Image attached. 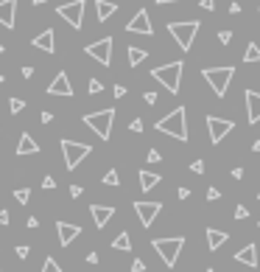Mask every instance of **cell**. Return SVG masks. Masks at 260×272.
Returning <instances> with one entry per match:
<instances>
[{
    "label": "cell",
    "mask_w": 260,
    "mask_h": 272,
    "mask_svg": "<svg viewBox=\"0 0 260 272\" xmlns=\"http://www.w3.org/2000/svg\"><path fill=\"white\" fill-rule=\"evenodd\" d=\"M199 28H201L199 20H188V23H168V31H171V36L176 40L179 51H190V45H193L196 31H199Z\"/></svg>",
    "instance_id": "5"
},
{
    "label": "cell",
    "mask_w": 260,
    "mask_h": 272,
    "mask_svg": "<svg viewBox=\"0 0 260 272\" xmlns=\"http://www.w3.org/2000/svg\"><path fill=\"white\" fill-rule=\"evenodd\" d=\"M257 17H260V9H257Z\"/></svg>",
    "instance_id": "59"
},
{
    "label": "cell",
    "mask_w": 260,
    "mask_h": 272,
    "mask_svg": "<svg viewBox=\"0 0 260 272\" xmlns=\"http://www.w3.org/2000/svg\"><path fill=\"white\" fill-rule=\"evenodd\" d=\"M112 247H115V250H123V253H129V250H132V239H129V233H126V230L115 236V242H112Z\"/></svg>",
    "instance_id": "25"
},
{
    "label": "cell",
    "mask_w": 260,
    "mask_h": 272,
    "mask_svg": "<svg viewBox=\"0 0 260 272\" xmlns=\"http://www.w3.org/2000/svg\"><path fill=\"white\" fill-rule=\"evenodd\" d=\"M9 219H12V216H9V211H3V208H0V224H9Z\"/></svg>",
    "instance_id": "48"
},
{
    "label": "cell",
    "mask_w": 260,
    "mask_h": 272,
    "mask_svg": "<svg viewBox=\"0 0 260 272\" xmlns=\"http://www.w3.org/2000/svg\"><path fill=\"white\" fill-rule=\"evenodd\" d=\"M81 191H84L81 185H70V197H73V200H79V197H81Z\"/></svg>",
    "instance_id": "41"
},
{
    "label": "cell",
    "mask_w": 260,
    "mask_h": 272,
    "mask_svg": "<svg viewBox=\"0 0 260 272\" xmlns=\"http://www.w3.org/2000/svg\"><path fill=\"white\" fill-rule=\"evenodd\" d=\"M126 31H132V34H143V36H151L154 28H151V17H148V12H145V9H140V12L126 23Z\"/></svg>",
    "instance_id": "12"
},
{
    "label": "cell",
    "mask_w": 260,
    "mask_h": 272,
    "mask_svg": "<svg viewBox=\"0 0 260 272\" xmlns=\"http://www.w3.org/2000/svg\"><path fill=\"white\" fill-rule=\"evenodd\" d=\"M126 54H129V65H132V67H137L140 62H143L145 56H148V51H145V48H137V45H129V51H126Z\"/></svg>",
    "instance_id": "24"
},
{
    "label": "cell",
    "mask_w": 260,
    "mask_h": 272,
    "mask_svg": "<svg viewBox=\"0 0 260 272\" xmlns=\"http://www.w3.org/2000/svg\"><path fill=\"white\" fill-rule=\"evenodd\" d=\"M39 272H62V266L56 264V258H50V255H48V258H45V264H42V269H39Z\"/></svg>",
    "instance_id": "28"
},
{
    "label": "cell",
    "mask_w": 260,
    "mask_h": 272,
    "mask_svg": "<svg viewBox=\"0 0 260 272\" xmlns=\"http://www.w3.org/2000/svg\"><path fill=\"white\" fill-rule=\"evenodd\" d=\"M129 129H132V132H143V121H140V118H134V121L129 124Z\"/></svg>",
    "instance_id": "39"
},
{
    "label": "cell",
    "mask_w": 260,
    "mask_h": 272,
    "mask_svg": "<svg viewBox=\"0 0 260 272\" xmlns=\"http://www.w3.org/2000/svg\"><path fill=\"white\" fill-rule=\"evenodd\" d=\"M84 6H87L84 0H70V3H62V6L56 9V14H59L70 28L79 31L81 23H84Z\"/></svg>",
    "instance_id": "8"
},
{
    "label": "cell",
    "mask_w": 260,
    "mask_h": 272,
    "mask_svg": "<svg viewBox=\"0 0 260 272\" xmlns=\"http://www.w3.org/2000/svg\"><path fill=\"white\" fill-rule=\"evenodd\" d=\"M42 3H45V0H34V6H42Z\"/></svg>",
    "instance_id": "55"
},
{
    "label": "cell",
    "mask_w": 260,
    "mask_h": 272,
    "mask_svg": "<svg viewBox=\"0 0 260 272\" xmlns=\"http://www.w3.org/2000/svg\"><path fill=\"white\" fill-rule=\"evenodd\" d=\"M42 188H48V191H50V188H56V180H54V177H45V180H42Z\"/></svg>",
    "instance_id": "44"
},
{
    "label": "cell",
    "mask_w": 260,
    "mask_h": 272,
    "mask_svg": "<svg viewBox=\"0 0 260 272\" xmlns=\"http://www.w3.org/2000/svg\"><path fill=\"white\" fill-rule=\"evenodd\" d=\"M190 171H193V174H204V160H193V163H190Z\"/></svg>",
    "instance_id": "34"
},
{
    "label": "cell",
    "mask_w": 260,
    "mask_h": 272,
    "mask_svg": "<svg viewBox=\"0 0 260 272\" xmlns=\"http://www.w3.org/2000/svg\"><path fill=\"white\" fill-rule=\"evenodd\" d=\"M14 200H17L20 205H25V202L31 200V191H28V188H17V191H14Z\"/></svg>",
    "instance_id": "29"
},
{
    "label": "cell",
    "mask_w": 260,
    "mask_h": 272,
    "mask_svg": "<svg viewBox=\"0 0 260 272\" xmlns=\"http://www.w3.org/2000/svg\"><path fill=\"white\" fill-rule=\"evenodd\" d=\"M232 129H235V124H232V121H227V118H218V115H207V132H210L213 146L221 143V140H224Z\"/></svg>",
    "instance_id": "10"
},
{
    "label": "cell",
    "mask_w": 260,
    "mask_h": 272,
    "mask_svg": "<svg viewBox=\"0 0 260 272\" xmlns=\"http://www.w3.org/2000/svg\"><path fill=\"white\" fill-rule=\"evenodd\" d=\"M232 177H235V180H241V177H243V169H241V166H235V169H232Z\"/></svg>",
    "instance_id": "50"
},
{
    "label": "cell",
    "mask_w": 260,
    "mask_h": 272,
    "mask_svg": "<svg viewBox=\"0 0 260 272\" xmlns=\"http://www.w3.org/2000/svg\"><path fill=\"white\" fill-rule=\"evenodd\" d=\"M14 253H17V258H28V253H31V247H28V244H17V247H14Z\"/></svg>",
    "instance_id": "31"
},
{
    "label": "cell",
    "mask_w": 260,
    "mask_h": 272,
    "mask_svg": "<svg viewBox=\"0 0 260 272\" xmlns=\"http://www.w3.org/2000/svg\"><path fill=\"white\" fill-rule=\"evenodd\" d=\"M227 239H230V233H224V230H216V227H207V247H210L213 253L224 247Z\"/></svg>",
    "instance_id": "20"
},
{
    "label": "cell",
    "mask_w": 260,
    "mask_h": 272,
    "mask_svg": "<svg viewBox=\"0 0 260 272\" xmlns=\"http://www.w3.org/2000/svg\"><path fill=\"white\" fill-rule=\"evenodd\" d=\"M123 96H126V87H123V85H115V98H123Z\"/></svg>",
    "instance_id": "46"
},
{
    "label": "cell",
    "mask_w": 260,
    "mask_h": 272,
    "mask_svg": "<svg viewBox=\"0 0 260 272\" xmlns=\"http://www.w3.org/2000/svg\"><path fill=\"white\" fill-rule=\"evenodd\" d=\"M154 129H157V132H163V135H168V138L188 140V121H185V107L171 109L165 118H160V121L154 124Z\"/></svg>",
    "instance_id": "1"
},
{
    "label": "cell",
    "mask_w": 260,
    "mask_h": 272,
    "mask_svg": "<svg viewBox=\"0 0 260 272\" xmlns=\"http://www.w3.org/2000/svg\"><path fill=\"white\" fill-rule=\"evenodd\" d=\"M160 180H163V177L154 174V171H145V169L140 171V188H143V191H151V188H157Z\"/></svg>",
    "instance_id": "23"
},
{
    "label": "cell",
    "mask_w": 260,
    "mask_h": 272,
    "mask_svg": "<svg viewBox=\"0 0 260 272\" xmlns=\"http://www.w3.org/2000/svg\"><path fill=\"white\" fill-rule=\"evenodd\" d=\"M230 14H232V17L241 14V3H238V0H232V3H230Z\"/></svg>",
    "instance_id": "43"
},
{
    "label": "cell",
    "mask_w": 260,
    "mask_h": 272,
    "mask_svg": "<svg viewBox=\"0 0 260 272\" xmlns=\"http://www.w3.org/2000/svg\"><path fill=\"white\" fill-rule=\"evenodd\" d=\"M39 121H42V124H50V121H54V112H42V115H39Z\"/></svg>",
    "instance_id": "47"
},
{
    "label": "cell",
    "mask_w": 260,
    "mask_h": 272,
    "mask_svg": "<svg viewBox=\"0 0 260 272\" xmlns=\"http://www.w3.org/2000/svg\"><path fill=\"white\" fill-rule=\"evenodd\" d=\"M207 200H221V191H218V188H207Z\"/></svg>",
    "instance_id": "37"
},
{
    "label": "cell",
    "mask_w": 260,
    "mask_h": 272,
    "mask_svg": "<svg viewBox=\"0 0 260 272\" xmlns=\"http://www.w3.org/2000/svg\"><path fill=\"white\" fill-rule=\"evenodd\" d=\"M87 264H98V253H87Z\"/></svg>",
    "instance_id": "51"
},
{
    "label": "cell",
    "mask_w": 260,
    "mask_h": 272,
    "mask_svg": "<svg viewBox=\"0 0 260 272\" xmlns=\"http://www.w3.org/2000/svg\"><path fill=\"white\" fill-rule=\"evenodd\" d=\"M160 160H163V158H160V151H157V149L148 151V163H160Z\"/></svg>",
    "instance_id": "42"
},
{
    "label": "cell",
    "mask_w": 260,
    "mask_h": 272,
    "mask_svg": "<svg viewBox=\"0 0 260 272\" xmlns=\"http://www.w3.org/2000/svg\"><path fill=\"white\" fill-rule=\"evenodd\" d=\"M28 227H31V230H34V227H39V219H36V216H31V219H28Z\"/></svg>",
    "instance_id": "52"
},
{
    "label": "cell",
    "mask_w": 260,
    "mask_h": 272,
    "mask_svg": "<svg viewBox=\"0 0 260 272\" xmlns=\"http://www.w3.org/2000/svg\"><path fill=\"white\" fill-rule=\"evenodd\" d=\"M103 185H112V188L121 185V177H118V171H115V169H109L107 174H103Z\"/></svg>",
    "instance_id": "27"
},
{
    "label": "cell",
    "mask_w": 260,
    "mask_h": 272,
    "mask_svg": "<svg viewBox=\"0 0 260 272\" xmlns=\"http://www.w3.org/2000/svg\"><path fill=\"white\" fill-rule=\"evenodd\" d=\"M235 261L243 266H257V244H246L235 253Z\"/></svg>",
    "instance_id": "19"
},
{
    "label": "cell",
    "mask_w": 260,
    "mask_h": 272,
    "mask_svg": "<svg viewBox=\"0 0 260 272\" xmlns=\"http://www.w3.org/2000/svg\"><path fill=\"white\" fill-rule=\"evenodd\" d=\"M246 98V115H249V124H260V93L246 90L243 93Z\"/></svg>",
    "instance_id": "16"
},
{
    "label": "cell",
    "mask_w": 260,
    "mask_h": 272,
    "mask_svg": "<svg viewBox=\"0 0 260 272\" xmlns=\"http://www.w3.org/2000/svg\"><path fill=\"white\" fill-rule=\"evenodd\" d=\"M207 272H216V269H207Z\"/></svg>",
    "instance_id": "58"
},
{
    "label": "cell",
    "mask_w": 260,
    "mask_h": 272,
    "mask_svg": "<svg viewBox=\"0 0 260 272\" xmlns=\"http://www.w3.org/2000/svg\"><path fill=\"white\" fill-rule=\"evenodd\" d=\"M90 213H92V222H95V227H107V222L112 216H115V208L112 205H90Z\"/></svg>",
    "instance_id": "17"
},
{
    "label": "cell",
    "mask_w": 260,
    "mask_h": 272,
    "mask_svg": "<svg viewBox=\"0 0 260 272\" xmlns=\"http://www.w3.org/2000/svg\"><path fill=\"white\" fill-rule=\"evenodd\" d=\"M182 70H185V65H182V62H168V65L154 67V70H151V79H157L165 90L176 96V93H179V85H182Z\"/></svg>",
    "instance_id": "3"
},
{
    "label": "cell",
    "mask_w": 260,
    "mask_h": 272,
    "mask_svg": "<svg viewBox=\"0 0 260 272\" xmlns=\"http://www.w3.org/2000/svg\"><path fill=\"white\" fill-rule=\"evenodd\" d=\"M252 151H254V154H260V140H252Z\"/></svg>",
    "instance_id": "53"
},
{
    "label": "cell",
    "mask_w": 260,
    "mask_h": 272,
    "mask_svg": "<svg viewBox=\"0 0 260 272\" xmlns=\"http://www.w3.org/2000/svg\"><path fill=\"white\" fill-rule=\"evenodd\" d=\"M176 197H179V200H188V197H190V188H179V191H176Z\"/></svg>",
    "instance_id": "45"
},
{
    "label": "cell",
    "mask_w": 260,
    "mask_h": 272,
    "mask_svg": "<svg viewBox=\"0 0 260 272\" xmlns=\"http://www.w3.org/2000/svg\"><path fill=\"white\" fill-rule=\"evenodd\" d=\"M199 6L204 9V12H213V9H216V0H201Z\"/></svg>",
    "instance_id": "40"
},
{
    "label": "cell",
    "mask_w": 260,
    "mask_h": 272,
    "mask_svg": "<svg viewBox=\"0 0 260 272\" xmlns=\"http://www.w3.org/2000/svg\"><path fill=\"white\" fill-rule=\"evenodd\" d=\"M84 54H90L98 65L109 67L112 65V36H103V40H98V43H90L84 48Z\"/></svg>",
    "instance_id": "9"
},
{
    "label": "cell",
    "mask_w": 260,
    "mask_h": 272,
    "mask_svg": "<svg viewBox=\"0 0 260 272\" xmlns=\"http://www.w3.org/2000/svg\"><path fill=\"white\" fill-rule=\"evenodd\" d=\"M112 121H115V109H101V112H87L84 115V124L101 140H109V135H112Z\"/></svg>",
    "instance_id": "6"
},
{
    "label": "cell",
    "mask_w": 260,
    "mask_h": 272,
    "mask_svg": "<svg viewBox=\"0 0 260 272\" xmlns=\"http://www.w3.org/2000/svg\"><path fill=\"white\" fill-rule=\"evenodd\" d=\"M36 151H39V143H36L28 132H23V138H20V143H17V154L23 158V154H36Z\"/></svg>",
    "instance_id": "22"
},
{
    "label": "cell",
    "mask_w": 260,
    "mask_h": 272,
    "mask_svg": "<svg viewBox=\"0 0 260 272\" xmlns=\"http://www.w3.org/2000/svg\"><path fill=\"white\" fill-rule=\"evenodd\" d=\"M14 17H17V0H0V25L14 28Z\"/></svg>",
    "instance_id": "18"
},
{
    "label": "cell",
    "mask_w": 260,
    "mask_h": 272,
    "mask_svg": "<svg viewBox=\"0 0 260 272\" xmlns=\"http://www.w3.org/2000/svg\"><path fill=\"white\" fill-rule=\"evenodd\" d=\"M257 200H260V191H257Z\"/></svg>",
    "instance_id": "60"
},
{
    "label": "cell",
    "mask_w": 260,
    "mask_h": 272,
    "mask_svg": "<svg viewBox=\"0 0 260 272\" xmlns=\"http://www.w3.org/2000/svg\"><path fill=\"white\" fill-rule=\"evenodd\" d=\"M87 90H90L92 96H95V93H101V90H103V85H101L98 79H90V85H87Z\"/></svg>",
    "instance_id": "33"
},
{
    "label": "cell",
    "mask_w": 260,
    "mask_h": 272,
    "mask_svg": "<svg viewBox=\"0 0 260 272\" xmlns=\"http://www.w3.org/2000/svg\"><path fill=\"white\" fill-rule=\"evenodd\" d=\"M151 247L157 250V255L165 261V266H176V261H179V253H182V247H185V239H182V236L154 239Z\"/></svg>",
    "instance_id": "4"
},
{
    "label": "cell",
    "mask_w": 260,
    "mask_h": 272,
    "mask_svg": "<svg viewBox=\"0 0 260 272\" xmlns=\"http://www.w3.org/2000/svg\"><path fill=\"white\" fill-rule=\"evenodd\" d=\"M31 76H34V67H31V65L23 67V79H31Z\"/></svg>",
    "instance_id": "49"
},
{
    "label": "cell",
    "mask_w": 260,
    "mask_h": 272,
    "mask_svg": "<svg viewBox=\"0 0 260 272\" xmlns=\"http://www.w3.org/2000/svg\"><path fill=\"white\" fill-rule=\"evenodd\" d=\"M143 98H145V104H148V107H151V104H157V93H151V90H148V93H143Z\"/></svg>",
    "instance_id": "36"
},
{
    "label": "cell",
    "mask_w": 260,
    "mask_h": 272,
    "mask_svg": "<svg viewBox=\"0 0 260 272\" xmlns=\"http://www.w3.org/2000/svg\"><path fill=\"white\" fill-rule=\"evenodd\" d=\"M0 54H6V48H3V45H0Z\"/></svg>",
    "instance_id": "57"
},
{
    "label": "cell",
    "mask_w": 260,
    "mask_h": 272,
    "mask_svg": "<svg viewBox=\"0 0 260 272\" xmlns=\"http://www.w3.org/2000/svg\"><path fill=\"white\" fill-rule=\"evenodd\" d=\"M48 96H65V98H73V85H70V79H67V73L65 70H59L54 76V82L48 85Z\"/></svg>",
    "instance_id": "13"
},
{
    "label": "cell",
    "mask_w": 260,
    "mask_h": 272,
    "mask_svg": "<svg viewBox=\"0 0 260 272\" xmlns=\"http://www.w3.org/2000/svg\"><path fill=\"white\" fill-rule=\"evenodd\" d=\"M118 12V3L112 0H95V14H98V23H107L112 14Z\"/></svg>",
    "instance_id": "21"
},
{
    "label": "cell",
    "mask_w": 260,
    "mask_h": 272,
    "mask_svg": "<svg viewBox=\"0 0 260 272\" xmlns=\"http://www.w3.org/2000/svg\"><path fill=\"white\" fill-rule=\"evenodd\" d=\"M235 219H249V208L246 205H238L235 208Z\"/></svg>",
    "instance_id": "35"
},
{
    "label": "cell",
    "mask_w": 260,
    "mask_h": 272,
    "mask_svg": "<svg viewBox=\"0 0 260 272\" xmlns=\"http://www.w3.org/2000/svg\"><path fill=\"white\" fill-rule=\"evenodd\" d=\"M9 109H12L14 115L23 112V109H25V101H23V98H9Z\"/></svg>",
    "instance_id": "30"
},
{
    "label": "cell",
    "mask_w": 260,
    "mask_h": 272,
    "mask_svg": "<svg viewBox=\"0 0 260 272\" xmlns=\"http://www.w3.org/2000/svg\"><path fill=\"white\" fill-rule=\"evenodd\" d=\"M90 146L87 143H76V140H62V154H65V166H67V171H73V169H79V163L90 154Z\"/></svg>",
    "instance_id": "7"
},
{
    "label": "cell",
    "mask_w": 260,
    "mask_h": 272,
    "mask_svg": "<svg viewBox=\"0 0 260 272\" xmlns=\"http://www.w3.org/2000/svg\"><path fill=\"white\" fill-rule=\"evenodd\" d=\"M3 82H6V76H3V73H0V85H3Z\"/></svg>",
    "instance_id": "56"
},
{
    "label": "cell",
    "mask_w": 260,
    "mask_h": 272,
    "mask_svg": "<svg viewBox=\"0 0 260 272\" xmlns=\"http://www.w3.org/2000/svg\"><path fill=\"white\" fill-rule=\"evenodd\" d=\"M56 233H59V244H62V247H67L70 242H76V239L81 236V227H79V224L56 222Z\"/></svg>",
    "instance_id": "14"
},
{
    "label": "cell",
    "mask_w": 260,
    "mask_h": 272,
    "mask_svg": "<svg viewBox=\"0 0 260 272\" xmlns=\"http://www.w3.org/2000/svg\"><path fill=\"white\" fill-rule=\"evenodd\" d=\"M132 272H145V264H143L140 258H134V261H132Z\"/></svg>",
    "instance_id": "38"
},
{
    "label": "cell",
    "mask_w": 260,
    "mask_h": 272,
    "mask_svg": "<svg viewBox=\"0 0 260 272\" xmlns=\"http://www.w3.org/2000/svg\"><path fill=\"white\" fill-rule=\"evenodd\" d=\"M243 62H246V65H252V62H260V48L254 43H249L246 45V54H243Z\"/></svg>",
    "instance_id": "26"
},
{
    "label": "cell",
    "mask_w": 260,
    "mask_h": 272,
    "mask_svg": "<svg viewBox=\"0 0 260 272\" xmlns=\"http://www.w3.org/2000/svg\"><path fill=\"white\" fill-rule=\"evenodd\" d=\"M201 76H204V82L213 87L216 98H224L227 90H230L232 76H235V67H230V65H224V67H204V70H201Z\"/></svg>",
    "instance_id": "2"
},
{
    "label": "cell",
    "mask_w": 260,
    "mask_h": 272,
    "mask_svg": "<svg viewBox=\"0 0 260 272\" xmlns=\"http://www.w3.org/2000/svg\"><path fill=\"white\" fill-rule=\"evenodd\" d=\"M160 6H165V3H179V0H157Z\"/></svg>",
    "instance_id": "54"
},
{
    "label": "cell",
    "mask_w": 260,
    "mask_h": 272,
    "mask_svg": "<svg viewBox=\"0 0 260 272\" xmlns=\"http://www.w3.org/2000/svg\"><path fill=\"white\" fill-rule=\"evenodd\" d=\"M31 45L39 48V51H45V54H54V51H56V34H54V28H45L42 34H36L34 40H31Z\"/></svg>",
    "instance_id": "15"
},
{
    "label": "cell",
    "mask_w": 260,
    "mask_h": 272,
    "mask_svg": "<svg viewBox=\"0 0 260 272\" xmlns=\"http://www.w3.org/2000/svg\"><path fill=\"white\" fill-rule=\"evenodd\" d=\"M218 43H221V45H230L232 43V31H218Z\"/></svg>",
    "instance_id": "32"
},
{
    "label": "cell",
    "mask_w": 260,
    "mask_h": 272,
    "mask_svg": "<svg viewBox=\"0 0 260 272\" xmlns=\"http://www.w3.org/2000/svg\"><path fill=\"white\" fill-rule=\"evenodd\" d=\"M160 211H163V202H134V213H137L143 227H151L154 219L160 216Z\"/></svg>",
    "instance_id": "11"
}]
</instances>
